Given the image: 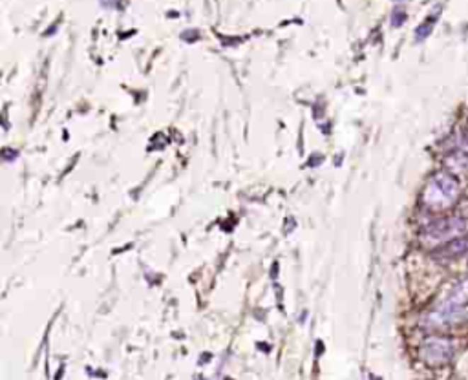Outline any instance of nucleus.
I'll list each match as a JSON object with an SVG mask.
<instances>
[{
    "label": "nucleus",
    "instance_id": "f257e3e1",
    "mask_svg": "<svg viewBox=\"0 0 468 380\" xmlns=\"http://www.w3.org/2000/svg\"><path fill=\"white\" fill-rule=\"evenodd\" d=\"M460 192V181L452 172H435L421 192V203L432 212H445L457 203Z\"/></svg>",
    "mask_w": 468,
    "mask_h": 380
},
{
    "label": "nucleus",
    "instance_id": "f03ea898",
    "mask_svg": "<svg viewBox=\"0 0 468 380\" xmlns=\"http://www.w3.org/2000/svg\"><path fill=\"white\" fill-rule=\"evenodd\" d=\"M468 232V219L463 216H441L435 218L423 227L421 231V240L423 243L432 245L433 249H438L441 245L455 240V238L467 236Z\"/></svg>",
    "mask_w": 468,
    "mask_h": 380
},
{
    "label": "nucleus",
    "instance_id": "7ed1b4c3",
    "mask_svg": "<svg viewBox=\"0 0 468 380\" xmlns=\"http://www.w3.org/2000/svg\"><path fill=\"white\" fill-rule=\"evenodd\" d=\"M455 355V342L445 335H430L419 347V359L430 367L447 366Z\"/></svg>",
    "mask_w": 468,
    "mask_h": 380
},
{
    "label": "nucleus",
    "instance_id": "20e7f679",
    "mask_svg": "<svg viewBox=\"0 0 468 380\" xmlns=\"http://www.w3.org/2000/svg\"><path fill=\"white\" fill-rule=\"evenodd\" d=\"M468 322V306L464 304H448V306L439 307L438 311H432L425 316L423 326L430 331H445V329L463 326Z\"/></svg>",
    "mask_w": 468,
    "mask_h": 380
},
{
    "label": "nucleus",
    "instance_id": "39448f33",
    "mask_svg": "<svg viewBox=\"0 0 468 380\" xmlns=\"http://www.w3.org/2000/svg\"><path fill=\"white\" fill-rule=\"evenodd\" d=\"M432 256L438 262H454V260L464 258V256H468V236L455 238V240L441 245L438 249H433Z\"/></svg>",
    "mask_w": 468,
    "mask_h": 380
},
{
    "label": "nucleus",
    "instance_id": "423d86ee",
    "mask_svg": "<svg viewBox=\"0 0 468 380\" xmlns=\"http://www.w3.org/2000/svg\"><path fill=\"white\" fill-rule=\"evenodd\" d=\"M432 28H433V21H426L425 24H423V26L419 28V30L416 31V35H417V39H425L426 35H428L430 31H432Z\"/></svg>",
    "mask_w": 468,
    "mask_h": 380
},
{
    "label": "nucleus",
    "instance_id": "0eeeda50",
    "mask_svg": "<svg viewBox=\"0 0 468 380\" xmlns=\"http://www.w3.org/2000/svg\"><path fill=\"white\" fill-rule=\"evenodd\" d=\"M404 11H397V13H394V26H401L404 22Z\"/></svg>",
    "mask_w": 468,
    "mask_h": 380
}]
</instances>
